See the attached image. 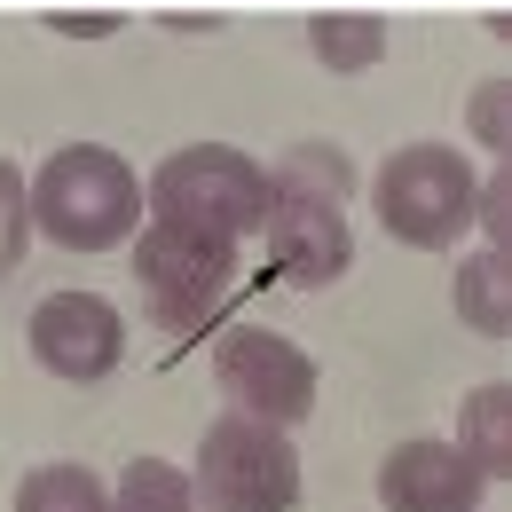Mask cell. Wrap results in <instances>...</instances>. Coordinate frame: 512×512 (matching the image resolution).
Segmentation results:
<instances>
[{
	"label": "cell",
	"instance_id": "2",
	"mask_svg": "<svg viewBox=\"0 0 512 512\" xmlns=\"http://www.w3.org/2000/svg\"><path fill=\"white\" fill-rule=\"evenodd\" d=\"M142 213L150 205H142L134 166L119 150H103V142H64L40 166V182H32V229L56 237L64 253H111V245H127L142 229Z\"/></svg>",
	"mask_w": 512,
	"mask_h": 512
},
{
	"label": "cell",
	"instance_id": "14",
	"mask_svg": "<svg viewBox=\"0 0 512 512\" xmlns=\"http://www.w3.org/2000/svg\"><path fill=\"white\" fill-rule=\"evenodd\" d=\"M16 512H111V497L87 465H40V473H24Z\"/></svg>",
	"mask_w": 512,
	"mask_h": 512
},
{
	"label": "cell",
	"instance_id": "12",
	"mask_svg": "<svg viewBox=\"0 0 512 512\" xmlns=\"http://www.w3.org/2000/svg\"><path fill=\"white\" fill-rule=\"evenodd\" d=\"M308 48L323 71H371L386 56V24L379 16H316L308 24Z\"/></svg>",
	"mask_w": 512,
	"mask_h": 512
},
{
	"label": "cell",
	"instance_id": "7",
	"mask_svg": "<svg viewBox=\"0 0 512 512\" xmlns=\"http://www.w3.org/2000/svg\"><path fill=\"white\" fill-rule=\"evenodd\" d=\"M268 182H276V174H268ZM260 237H268L276 276H284V284H300V292L339 284V276H347V260H355V237H347V213H339V197L308 190V182H276Z\"/></svg>",
	"mask_w": 512,
	"mask_h": 512
},
{
	"label": "cell",
	"instance_id": "1",
	"mask_svg": "<svg viewBox=\"0 0 512 512\" xmlns=\"http://www.w3.org/2000/svg\"><path fill=\"white\" fill-rule=\"evenodd\" d=\"M268 166H253L245 150L229 142H190L174 150L150 182H142V205L158 229H182V237H205V245H245L260 221H268Z\"/></svg>",
	"mask_w": 512,
	"mask_h": 512
},
{
	"label": "cell",
	"instance_id": "4",
	"mask_svg": "<svg viewBox=\"0 0 512 512\" xmlns=\"http://www.w3.org/2000/svg\"><path fill=\"white\" fill-rule=\"evenodd\" d=\"M213 386L229 394L237 418L276 426V434L316 418V363L284 331H268V323H237V331L213 339Z\"/></svg>",
	"mask_w": 512,
	"mask_h": 512
},
{
	"label": "cell",
	"instance_id": "9",
	"mask_svg": "<svg viewBox=\"0 0 512 512\" xmlns=\"http://www.w3.org/2000/svg\"><path fill=\"white\" fill-rule=\"evenodd\" d=\"M481 489L457 442H402L379 465V512H481Z\"/></svg>",
	"mask_w": 512,
	"mask_h": 512
},
{
	"label": "cell",
	"instance_id": "17",
	"mask_svg": "<svg viewBox=\"0 0 512 512\" xmlns=\"http://www.w3.org/2000/svg\"><path fill=\"white\" fill-rule=\"evenodd\" d=\"M465 127H473V142H489V150H512V87L505 79H489V87L473 95Z\"/></svg>",
	"mask_w": 512,
	"mask_h": 512
},
{
	"label": "cell",
	"instance_id": "6",
	"mask_svg": "<svg viewBox=\"0 0 512 512\" xmlns=\"http://www.w3.org/2000/svg\"><path fill=\"white\" fill-rule=\"evenodd\" d=\"M134 284H142V308L166 331H197L221 308V292L237 284V245H205V237L150 221V229H134Z\"/></svg>",
	"mask_w": 512,
	"mask_h": 512
},
{
	"label": "cell",
	"instance_id": "8",
	"mask_svg": "<svg viewBox=\"0 0 512 512\" xmlns=\"http://www.w3.org/2000/svg\"><path fill=\"white\" fill-rule=\"evenodd\" d=\"M32 355L64 386H103L127 355V323L103 292H48L32 308Z\"/></svg>",
	"mask_w": 512,
	"mask_h": 512
},
{
	"label": "cell",
	"instance_id": "15",
	"mask_svg": "<svg viewBox=\"0 0 512 512\" xmlns=\"http://www.w3.org/2000/svg\"><path fill=\"white\" fill-rule=\"evenodd\" d=\"M24 237H32V182L0 158V276L24 260Z\"/></svg>",
	"mask_w": 512,
	"mask_h": 512
},
{
	"label": "cell",
	"instance_id": "3",
	"mask_svg": "<svg viewBox=\"0 0 512 512\" xmlns=\"http://www.w3.org/2000/svg\"><path fill=\"white\" fill-rule=\"evenodd\" d=\"M473 166L442 150V142H410L394 150L371 182V205H379V229L418 245V253H449L465 229H473Z\"/></svg>",
	"mask_w": 512,
	"mask_h": 512
},
{
	"label": "cell",
	"instance_id": "16",
	"mask_svg": "<svg viewBox=\"0 0 512 512\" xmlns=\"http://www.w3.org/2000/svg\"><path fill=\"white\" fill-rule=\"evenodd\" d=\"M473 221L489 229V253L512 260V166H497V174L473 190Z\"/></svg>",
	"mask_w": 512,
	"mask_h": 512
},
{
	"label": "cell",
	"instance_id": "13",
	"mask_svg": "<svg viewBox=\"0 0 512 512\" xmlns=\"http://www.w3.org/2000/svg\"><path fill=\"white\" fill-rule=\"evenodd\" d=\"M111 512H197V489H190L182 465H166V457H134L127 473H119Z\"/></svg>",
	"mask_w": 512,
	"mask_h": 512
},
{
	"label": "cell",
	"instance_id": "5",
	"mask_svg": "<svg viewBox=\"0 0 512 512\" xmlns=\"http://www.w3.org/2000/svg\"><path fill=\"white\" fill-rule=\"evenodd\" d=\"M197 497L213 512H292L300 505V449L276 426H253L229 410L197 442Z\"/></svg>",
	"mask_w": 512,
	"mask_h": 512
},
{
	"label": "cell",
	"instance_id": "11",
	"mask_svg": "<svg viewBox=\"0 0 512 512\" xmlns=\"http://www.w3.org/2000/svg\"><path fill=\"white\" fill-rule=\"evenodd\" d=\"M457 316L481 339H512V260L505 253H473L457 268Z\"/></svg>",
	"mask_w": 512,
	"mask_h": 512
},
{
	"label": "cell",
	"instance_id": "10",
	"mask_svg": "<svg viewBox=\"0 0 512 512\" xmlns=\"http://www.w3.org/2000/svg\"><path fill=\"white\" fill-rule=\"evenodd\" d=\"M457 457L481 481H512V386L505 379L465 394V410H457Z\"/></svg>",
	"mask_w": 512,
	"mask_h": 512
}]
</instances>
